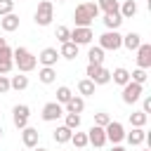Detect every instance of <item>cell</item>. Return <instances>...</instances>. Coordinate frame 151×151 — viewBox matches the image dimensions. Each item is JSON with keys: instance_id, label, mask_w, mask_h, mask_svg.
I'll list each match as a JSON object with an SVG mask.
<instances>
[{"instance_id": "cell-16", "label": "cell", "mask_w": 151, "mask_h": 151, "mask_svg": "<svg viewBox=\"0 0 151 151\" xmlns=\"http://www.w3.org/2000/svg\"><path fill=\"white\" fill-rule=\"evenodd\" d=\"M118 14L123 17V21L125 19H132L137 14V2L134 0H123V5H118Z\"/></svg>"}, {"instance_id": "cell-15", "label": "cell", "mask_w": 151, "mask_h": 151, "mask_svg": "<svg viewBox=\"0 0 151 151\" xmlns=\"http://www.w3.org/2000/svg\"><path fill=\"white\" fill-rule=\"evenodd\" d=\"M125 139H127L132 146H142V144L146 142V130H144V127H132V132H127Z\"/></svg>"}, {"instance_id": "cell-22", "label": "cell", "mask_w": 151, "mask_h": 151, "mask_svg": "<svg viewBox=\"0 0 151 151\" xmlns=\"http://www.w3.org/2000/svg\"><path fill=\"white\" fill-rule=\"evenodd\" d=\"M71 134H73V130H68L66 125H59V127L52 132V139H54L57 144H66V142H71Z\"/></svg>"}, {"instance_id": "cell-42", "label": "cell", "mask_w": 151, "mask_h": 151, "mask_svg": "<svg viewBox=\"0 0 151 151\" xmlns=\"http://www.w3.org/2000/svg\"><path fill=\"white\" fill-rule=\"evenodd\" d=\"M5 45H7V40H5V38H0V50H2Z\"/></svg>"}, {"instance_id": "cell-36", "label": "cell", "mask_w": 151, "mask_h": 151, "mask_svg": "<svg viewBox=\"0 0 151 151\" xmlns=\"http://www.w3.org/2000/svg\"><path fill=\"white\" fill-rule=\"evenodd\" d=\"M14 12V0H0V17Z\"/></svg>"}, {"instance_id": "cell-12", "label": "cell", "mask_w": 151, "mask_h": 151, "mask_svg": "<svg viewBox=\"0 0 151 151\" xmlns=\"http://www.w3.org/2000/svg\"><path fill=\"white\" fill-rule=\"evenodd\" d=\"M38 139H40V132L35 127H24L21 130V142L26 149H35L38 146Z\"/></svg>"}, {"instance_id": "cell-38", "label": "cell", "mask_w": 151, "mask_h": 151, "mask_svg": "<svg viewBox=\"0 0 151 151\" xmlns=\"http://www.w3.org/2000/svg\"><path fill=\"white\" fill-rule=\"evenodd\" d=\"M9 92V78L7 76H0V94Z\"/></svg>"}, {"instance_id": "cell-40", "label": "cell", "mask_w": 151, "mask_h": 151, "mask_svg": "<svg viewBox=\"0 0 151 151\" xmlns=\"http://www.w3.org/2000/svg\"><path fill=\"white\" fill-rule=\"evenodd\" d=\"M12 52H14V50H12L9 45H5V47L0 50V59H12Z\"/></svg>"}, {"instance_id": "cell-35", "label": "cell", "mask_w": 151, "mask_h": 151, "mask_svg": "<svg viewBox=\"0 0 151 151\" xmlns=\"http://www.w3.org/2000/svg\"><path fill=\"white\" fill-rule=\"evenodd\" d=\"M111 123V118H109V113H104V111H99V113H94V125H99V127H106Z\"/></svg>"}, {"instance_id": "cell-2", "label": "cell", "mask_w": 151, "mask_h": 151, "mask_svg": "<svg viewBox=\"0 0 151 151\" xmlns=\"http://www.w3.org/2000/svg\"><path fill=\"white\" fill-rule=\"evenodd\" d=\"M12 61H14V66L19 68V73H28V71H33L35 64H38L35 54H33L28 47H17V50L12 52Z\"/></svg>"}, {"instance_id": "cell-45", "label": "cell", "mask_w": 151, "mask_h": 151, "mask_svg": "<svg viewBox=\"0 0 151 151\" xmlns=\"http://www.w3.org/2000/svg\"><path fill=\"white\" fill-rule=\"evenodd\" d=\"M57 2H66V0H57Z\"/></svg>"}, {"instance_id": "cell-39", "label": "cell", "mask_w": 151, "mask_h": 151, "mask_svg": "<svg viewBox=\"0 0 151 151\" xmlns=\"http://www.w3.org/2000/svg\"><path fill=\"white\" fill-rule=\"evenodd\" d=\"M142 111H144L146 116L151 113V97H144V99H142Z\"/></svg>"}, {"instance_id": "cell-27", "label": "cell", "mask_w": 151, "mask_h": 151, "mask_svg": "<svg viewBox=\"0 0 151 151\" xmlns=\"http://www.w3.org/2000/svg\"><path fill=\"white\" fill-rule=\"evenodd\" d=\"M59 57H64V59H76V57H78V45H73L71 40L64 42L61 50H59Z\"/></svg>"}, {"instance_id": "cell-44", "label": "cell", "mask_w": 151, "mask_h": 151, "mask_svg": "<svg viewBox=\"0 0 151 151\" xmlns=\"http://www.w3.org/2000/svg\"><path fill=\"white\" fill-rule=\"evenodd\" d=\"M2 132H5V130H2V125H0V139H2Z\"/></svg>"}, {"instance_id": "cell-46", "label": "cell", "mask_w": 151, "mask_h": 151, "mask_svg": "<svg viewBox=\"0 0 151 151\" xmlns=\"http://www.w3.org/2000/svg\"><path fill=\"white\" fill-rule=\"evenodd\" d=\"M142 151H151V149H142Z\"/></svg>"}, {"instance_id": "cell-28", "label": "cell", "mask_w": 151, "mask_h": 151, "mask_svg": "<svg viewBox=\"0 0 151 151\" xmlns=\"http://www.w3.org/2000/svg\"><path fill=\"white\" fill-rule=\"evenodd\" d=\"M71 97H73V92H71V87H66V85H61V87H57V104H61V106H66Z\"/></svg>"}, {"instance_id": "cell-23", "label": "cell", "mask_w": 151, "mask_h": 151, "mask_svg": "<svg viewBox=\"0 0 151 151\" xmlns=\"http://www.w3.org/2000/svg\"><path fill=\"white\" fill-rule=\"evenodd\" d=\"M90 80H92L94 85H106V83H111V71H109L106 66H99V68H97V73H94Z\"/></svg>"}, {"instance_id": "cell-9", "label": "cell", "mask_w": 151, "mask_h": 151, "mask_svg": "<svg viewBox=\"0 0 151 151\" xmlns=\"http://www.w3.org/2000/svg\"><path fill=\"white\" fill-rule=\"evenodd\" d=\"M92 38H94L92 28H80V26H76V28L71 31V38H68V40H71L73 45H78V47H80V45H90V42H92Z\"/></svg>"}, {"instance_id": "cell-30", "label": "cell", "mask_w": 151, "mask_h": 151, "mask_svg": "<svg viewBox=\"0 0 151 151\" xmlns=\"http://www.w3.org/2000/svg\"><path fill=\"white\" fill-rule=\"evenodd\" d=\"M97 7L99 12L111 14V12H118V0H97Z\"/></svg>"}, {"instance_id": "cell-13", "label": "cell", "mask_w": 151, "mask_h": 151, "mask_svg": "<svg viewBox=\"0 0 151 151\" xmlns=\"http://www.w3.org/2000/svg\"><path fill=\"white\" fill-rule=\"evenodd\" d=\"M57 59H59L57 47H45V50L38 54V61H40L42 66H57Z\"/></svg>"}, {"instance_id": "cell-32", "label": "cell", "mask_w": 151, "mask_h": 151, "mask_svg": "<svg viewBox=\"0 0 151 151\" xmlns=\"http://www.w3.org/2000/svg\"><path fill=\"white\" fill-rule=\"evenodd\" d=\"M71 144H73L76 149H85V146H87V132H78V130H76V132L71 134Z\"/></svg>"}, {"instance_id": "cell-5", "label": "cell", "mask_w": 151, "mask_h": 151, "mask_svg": "<svg viewBox=\"0 0 151 151\" xmlns=\"http://www.w3.org/2000/svg\"><path fill=\"white\" fill-rule=\"evenodd\" d=\"M28 116H31V106L28 104H17L12 109V123L17 130H24L28 127Z\"/></svg>"}, {"instance_id": "cell-34", "label": "cell", "mask_w": 151, "mask_h": 151, "mask_svg": "<svg viewBox=\"0 0 151 151\" xmlns=\"http://www.w3.org/2000/svg\"><path fill=\"white\" fill-rule=\"evenodd\" d=\"M54 38L64 45V42H68V38H71V28H66V26H57V33H54Z\"/></svg>"}, {"instance_id": "cell-1", "label": "cell", "mask_w": 151, "mask_h": 151, "mask_svg": "<svg viewBox=\"0 0 151 151\" xmlns=\"http://www.w3.org/2000/svg\"><path fill=\"white\" fill-rule=\"evenodd\" d=\"M99 17V7L97 2H80L73 12V19H76V26L80 28H90V24Z\"/></svg>"}, {"instance_id": "cell-41", "label": "cell", "mask_w": 151, "mask_h": 151, "mask_svg": "<svg viewBox=\"0 0 151 151\" xmlns=\"http://www.w3.org/2000/svg\"><path fill=\"white\" fill-rule=\"evenodd\" d=\"M111 151H125V149H123L120 144H113V146H111Z\"/></svg>"}, {"instance_id": "cell-26", "label": "cell", "mask_w": 151, "mask_h": 151, "mask_svg": "<svg viewBox=\"0 0 151 151\" xmlns=\"http://www.w3.org/2000/svg\"><path fill=\"white\" fill-rule=\"evenodd\" d=\"M28 87V76H24V73H19V76H12L9 78V90H26Z\"/></svg>"}, {"instance_id": "cell-33", "label": "cell", "mask_w": 151, "mask_h": 151, "mask_svg": "<svg viewBox=\"0 0 151 151\" xmlns=\"http://www.w3.org/2000/svg\"><path fill=\"white\" fill-rule=\"evenodd\" d=\"M146 78H149V73H146L144 68H134V71L130 73V80H132V83H137V85H144V83H146Z\"/></svg>"}, {"instance_id": "cell-18", "label": "cell", "mask_w": 151, "mask_h": 151, "mask_svg": "<svg viewBox=\"0 0 151 151\" xmlns=\"http://www.w3.org/2000/svg\"><path fill=\"white\" fill-rule=\"evenodd\" d=\"M38 80H40L42 85H52V83L57 80V68H54V66H42V68L38 71Z\"/></svg>"}, {"instance_id": "cell-24", "label": "cell", "mask_w": 151, "mask_h": 151, "mask_svg": "<svg viewBox=\"0 0 151 151\" xmlns=\"http://www.w3.org/2000/svg\"><path fill=\"white\" fill-rule=\"evenodd\" d=\"M139 45H142V35H139V33H132V31H130L127 35H123V47H127L130 52L137 50Z\"/></svg>"}, {"instance_id": "cell-25", "label": "cell", "mask_w": 151, "mask_h": 151, "mask_svg": "<svg viewBox=\"0 0 151 151\" xmlns=\"http://www.w3.org/2000/svg\"><path fill=\"white\" fill-rule=\"evenodd\" d=\"M94 87H97V85H94L90 78H83V80L78 83V94H80L83 99H85V97H92V94H94Z\"/></svg>"}, {"instance_id": "cell-8", "label": "cell", "mask_w": 151, "mask_h": 151, "mask_svg": "<svg viewBox=\"0 0 151 151\" xmlns=\"http://www.w3.org/2000/svg\"><path fill=\"white\" fill-rule=\"evenodd\" d=\"M42 120L45 123H54V120H59L61 116H64V106L61 104H57V101H47L45 106H42Z\"/></svg>"}, {"instance_id": "cell-19", "label": "cell", "mask_w": 151, "mask_h": 151, "mask_svg": "<svg viewBox=\"0 0 151 151\" xmlns=\"http://www.w3.org/2000/svg\"><path fill=\"white\" fill-rule=\"evenodd\" d=\"M104 26H106V31H118L120 28V24H123V17L118 14V12H111V14H104Z\"/></svg>"}, {"instance_id": "cell-3", "label": "cell", "mask_w": 151, "mask_h": 151, "mask_svg": "<svg viewBox=\"0 0 151 151\" xmlns=\"http://www.w3.org/2000/svg\"><path fill=\"white\" fill-rule=\"evenodd\" d=\"M52 19H54V5H52V0H40L38 2V9L33 14V21L38 26H50Z\"/></svg>"}, {"instance_id": "cell-14", "label": "cell", "mask_w": 151, "mask_h": 151, "mask_svg": "<svg viewBox=\"0 0 151 151\" xmlns=\"http://www.w3.org/2000/svg\"><path fill=\"white\" fill-rule=\"evenodd\" d=\"M64 109H66V113H78V116H80V113L85 111V99H83L80 94H73Z\"/></svg>"}, {"instance_id": "cell-31", "label": "cell", "mask_w": 151, "mask_h": 151, "mask_svg": "<svg viewBox=\"0 0 151 151\" xmlns=\"http://www.w3.org/2000/svg\"><path fill=\"white\" fill-rule=\"evenodd\" d=\"M64 125L76 132V130L80 127V116H78V113H64Z\"/></svg>"}, {"instance_id": "cell-10", "label": "cell", "mask_w": 151, "mask_h": 151, "mask_svg": "<svg viewBox=\"0 0 151 151\" xmlns=\"http://www.w3.org/2000/svg\"><path fill=\"white\" fill-rule=\"evenodd\" d=\"M134 52H137V66L146 71V68L151 66V45H149V42H142Z\"/></svg>"}, {"instance_id": "cell-29", "label": "cell", "mask_w": 151, "mask_h": 151, "mask_svg": "<svg viewBox=\"0 0 151 151\" xmlns=\"http://www.w3.org/2000/svg\"><path fill=\"white\" fill-rule=\"evenodd\" d=\"M146 120H149V116H146L144 111H134V113H130V125H132V127H144Z\"/></svg>"}, {"instance_id": "cell-47", "label": "cell", "mask_w": 151, "mask_h": 151, "mask_svg": "<svg viewBox=\"0 0 151 151\" xmlns=\"http://www.w3.org/2000/svg\"><path fill=\"white\" fill-rule=\"evenodd\" d=\"M24 151H28V149H24Z\"/></svg>"}, {"instance_id": "cell-20", "label": "cell", "mask_w": 151, "mask_h": 151, "mask_svg": "<svg viewBox=\"0 0 151 151\" xmlns=\"http://www.w3.org/2000/svg\"><path fill=\"white\" fill-rule=\"evenodd\" d=\"M111 80H113L116 85H120V87H123V85H127V83H130V71H127V68H123V66H118V68H113V71H111Z\"/></svg>"}, {"instance_id": "cell-7", "label": "cell", "mask_w": 151, "mask_h": 151, "mask_svg": "<svg viewBox=\"0 0 151 151\" xmlns=\"http://www.w3.org/2000/svg\"><path fill=\"white\" fill-rule=\"evenodd\" d=\"M104 132H106V142L120 144V142L125 139V127H123V123H118V120H111V123L104 127Z\"/></svg>"}, {"instance_id": "cell-21", "label": "cell", "mask_w": 151, "mask_h": 151, "mask_svg": "<svg viewBox=\"0 0 151 151\" xmlns=\"http://www.w3.org/2000/svg\"><path fill=\"white\" fill-rule=\"evenodd\" d=\"M87 61L94 64V66H104V50H101L99 45H97V47L92 45V47L87 50Z\"/></svg>"}, {"instance_id": "cell-11", "label": "cell", "mask_w": 151, "mask_h": 151, "mask_svg": "<svg viewBox=\"0 0 151 151\" xmlns=\"http://www.w3.org/2000/svg\"><path fill=\"white\" fill-rule=\"evenodd\" d=\"M87 144H92V146H104L106 144V132H104V127H99V125H92L90 130H87Z\"/></svg>"}, {"instance_id": "cell-43", "label": "cell", "mask_w": 151, "mask_h": 151, "mask_svg": "<svg viewBox=\"0 0 151 151\" xmlns=\"http://www.w3.org/2000/svg\"><path fill=\"white\" fill-rule=\"evenodd\" d=\"M35 151H47V149H42V146H35Z\"/></svg>"}, {"instance_id": "cell-49", "label": "cell", "mask_w": 151, "mask_h": 151, "mask_svg": "<svg viewBox=\"0 0 151 151\" xmlns=\"http://www.w3.org/2000/svg\"><path fill=\"white\" fill-rule=\"evenodd\" d=\"M134 2H137V0H134Z\"/></svg>"}, {"instance_id": "cell-6", "label": "cell", "mask_w": 151, "mask_h": 151, "mask_svg": "<svg viewBox=\"0 0 151 151\" xmlns=\"http://www.w3.org/2000/svg\"><path fill=\"white\" fill-rule=\"evenodd\" d=\"M142 94H144V85H137V83H132V80H130L127 85H123V101H125V104L139 101Z\"/></svg>"}, {"instance_id": "cell-37", "label": "cell", "mask_w": 151, "mask_h": 151, "mask_svg": "<svg viewBox=\"0 0 151 151\" xmlns=\"http://www.w3.org/2000/svg\"><path fill=\"white\" fill-rule=\"evenodd\" d=\"M12 68H14V61L12 59H0V76H7Z\"/></svg>"}, {"instance_id": "cell-4", "label": "cell", "mask_w": 151, "mask_h": 151, "mask_svg": "<svg viewBox=\"0 0 151 151\" xmlns=\"http://www.w3.org/2000/svg\"><path fill=\"white\" fill-rule=\"evenodd\" d=\"M99 47H101L104 52H106V50L116 52V50L123 47V35H120L118 31H106V33L99 35Z\"/></svg>"}, {"instance_id": "cell-17", "label": "cell", "mask_w": 151, "mask_h": 151, "mask_svg": "<svg viewBox=\"0 0 151 151\" xmlns=\"http://www.w3.org/2000/svg\"><path fill=\"white\" fill-rule=\"evenodd\" d=\"M0 28L2 31H7V33H12V31H17L19 28V17L12 12V14H5V17H0Z\"/></svg>"}, {"instance_id": "cell-48", "label": "cell", "mask_w": 151, "mask_h": 151, "mask_svg": "<svg viewBox=\"0 0 151 151\" xmlns=\"http://www.w3.org/2000/svg\"><path fill=\"white\" fill-rule=\"evenodd\" d=\"M14 2H17V0H14Z\"/></svg>"}]
</instances>
